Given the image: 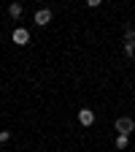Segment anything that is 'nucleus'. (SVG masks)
<instances>
[{"label":"nucleus","instance_id":"0eeeda50","mask_svg":"<svg viewBox=\"0 0 135 152\" xmlns=\"http://www.w3.org/2000/svg\"><path fill=\"white\" fill-rule=\"evenodd\" d=\"M124 54L130 57V60L135 57V41H124Z\"/></svg>","mask_w":135,"mask_h":152},{"label":"nucleus","instance_id":"20e7f679","mask_svg":"<svg viewBox=\"0 0 135 152\" xmlns=\"http://www.w3.org/2000/svg\"><path fill=\"white\" fill-rule=\"evenodd\" d=\"M79 122H81L84 128H89V125L95 122V111H92V109H81V111H79Z\"/></svg>","mask_w":135,"mask_h":152},{"label":"nucleus","instance_id":"1a4fd4ad","mask_svg":"<svg viewBox=\"0 0 135 152\" xmlns=\"http://www.w3.org/2000/svg\"><path fill=\"white\" fill-rule=\"evenodd\" d=\"M11 141V130H0V144H6Z\"/></svg>","mask_w":135,"mask_h":152},{"label":"nucleus","instance_id":"423d86ee","mask_svg":"<svg viewBox=\"0 0 135 152\" xmlns=\"http://www.w3.org/2000/svg\"><path fill=\"white\" fill-rule=\"evenodd\" d=\"M113 144H116V149H127L130 147V136H119V133H116V141H113Z\"/></svg>","mask_w":135,"mask_h":152},{"label":"nucleus","instance_id":"7ed1b4c3","mask_svg":"<svg viewBox=\"0 0 135 152\" xmlns=\"http://www.w3.org/2000/svg\"><path fill=\"white\" fill-rule=\"evenodd\" d=\"M11 41H14L16 46H25V44L30 41V33H27L25 27H16V30L11 33Z\"/></svg>","mask_w":135,"mask_h":152},{"label":"nucleus","instance_id":"f257e3e1","mask_svg":"<svg viewBox=\"0 0 135 152\" xmlns=\"http://www.w3.org/2000/svg\"><path fill=\"white\" fill-rule=\"evenodd\" d=\"M113 130H116L119 136H130V133L135 130V120L132 117H119L116 122H113Z\"/></svg>","mask_w":135,"mask_h":152},{"label":"nucleus","instance_id":"39448f33","mask_svg":"<svg viewBox=\"0 0 135 152\" xmlns=\"http://www.w3.org/2000/svg\"><path fill=\"white\" fill-rule=\"evenodd\" d=\"M22 11H25V8H22V3H11V6H8L11 19H19V16H22Z\"/></svg>","mask_w":135,"mask_h":152},{"label":"nucleus","instance_id":"6e6552de","mask_svg":"<svg viewBox=\"0 0 135 152\" xmlns=\"http://www.w3.org/2000/svg\"><path fill=\"white\" fill-rule=\"evenodd\" d=\"M124 41H135V27H127L124 30Z\"/></svg>","mask_w":135,"mask_h":152},{"label":"nucleus","instance_id":"f03ea898","mask_svg":"<svg viewBox=\"0 0 135 152\" xmlns=\"http://www.w3.org/2000/svg\"><path fill=\"white\" fill-rule=\"evenodd\" d=\"M32 22H35L38 27H46V25L51 22V8H38L35 16H32Z\"/></svg>","mask_w":135,"mask_h":152}]
</instances>
